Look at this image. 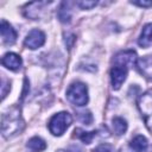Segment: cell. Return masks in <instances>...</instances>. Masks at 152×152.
Returning a JSON list of instances; mask_svg holds the SVG:
<instances>
[{"label":"cell","instance_id":"1","mask_svg":"<svg viewBox=\"0 0 152 152\" xmlns=\"http://www.w3.org/2000/svg\"><path fill=\"white\" fill-rule=\"evenodd\" d=\"M137 53L133 50H125L118 52L113 58V66L110 69V82L114 90L120 89L125 82L128 69L137 64Z\"/></svg>","mask_w":152,"mask_h":152},{"label":"cell","instance_id":"2","mask_svg":"<svg viewBox=\"0 0 152 152\" xmlns=\"http://www.w3.org/2000/svg\"><path fill=\"white\" fill-rule=\"evenodd\" d=\"M24 128V120L20 115V109L15 106L8 108L1 118V133L4 138L8 139L18 133H20Z\"/></svg>","mask_w":152,"mask_h":152},{"label":"cell","instance_id":"3","mask_svg":"<svg viewBox=\"0 0 152 152\" xmlns=\"http://www.w3.org/2000/svg\"><path fill=\"white\" fill-rule=\"evenodd\" d=\"M66 99L70 103L82 107L88 102V89L87 86L82 82H74L69 86L66 90Z\"/></svg>","mask_w":152,"mask_h":152},{"label":"cell","instance_id":"4","mask_svg":"<svg viewBox=\"0 0 152 152\" xmlns=\"http://www.w3.org/2000/svg\"><path fill=\"white\" fill-rule=\"evenodd\" d=\"M71 122H72V118L68 112H59L50 119L49 131L52 135L59 137L68 129V127L71 125Z\"/></svg>","mask_w":152,"mask_h":152},{"label":"cell","instance_id":"5","mask_svg":"<svg viewBox=\"0 0 152 152\" xmlns=\"http://www.w3.org/2000/svg\"><path fill=\"white\" fill-rule=\"evenodd\" d=\"M138 108L147 129L152 133V90H147L138 99Z\"/></svg>","mask_w":152,"mask_h":152},{"label":"cell","instance_id":"6","mask_svg":"<svg viewBox=\"0 0 152 152\" xmlns=\"http://www.w3.org/2000/svg\"><path fill=\"white\" fill-rule=\"evenodd\" d=\"M45 43V33L38 28H34V30H31L25 40H24V44L27 49H31V50H34V49H38L40 48L43 44Z\"/></svg>","mask_w":152,"mask_h":152},{"label":"cell","instance_id":"7","mask_svg":"<svg viewBox=\"0 0 152 152\" xmlns=\"http://www.w3.org/2000/svg\"><path fill=\"white\" fill-rule=\"evenodd\" d=\"M0 32H1V38L4 44L6 45H12L15 43L17 40V32L6 21V20H1V25H0Z\"/></svg>","mask_w":152,"mask_h":152},{"label":"cell","instance_id":"8","mask_svg":"<svg viewBox=\"0 0 152 152\" xmlns=\"http://www.w3.org/2000/svg\"><path fill=\"white\" fill-rule=\"evenodd\" d=\"M1 63L5 68L10 69V70H13V71H17L20 69L23 62H21V58L20 56H18L17 53L14 52H7L2 56L1 58Z\"/></svg>","mask_w":152,"mask_h":152},{"label":"cell","instance_id":"9","mask_svg":"<svg viewBox=\"0 0 152 152\" xmlns=\"http://www.w3.org/2000/svg\"><path fill=\"white\" fill-rule=\"evenodd\" d=\"M48 5V2H42V1H36V2H30L28 5H26L25 10H24V14L27 18L31 19H38L40 17L42 11L44 10L43 6Z\"/></svg>","mask_w":152,"mask_h":152},{"label":"cell","instance_id":"10","mask_svg":"<svg viewBox=\"0 0 152 152\" xmlns=\"http://www.w3.org/2000/svg\"><path fill=\"white\" fill-rule=\"evenodd\" d=\"M137 66L146 78L152 80V55L151 56H145L140 59L137 61Z\"/></svg>","mask_w":152,"mask_h":152},{"label":"cell","instance_id":"11","mask_svg":"<svg viewBox=\"0 0 152 152\" xmlns=\"http://www.w3.org/2000/svg\"><path fill=\"white\" fill-rule=\"evenodd\" d=\"M138 44L141 48H148L150 45H152V23L146 24L142 27L138 39Z\"/></svg>","mask_w":152,"mask_h":152},{"label":"cell","instance_id":"12","mask_svg":"<svg viewBox=\"0 0 152 152\" xmlns=\"http://www.w3.org/2000/svg\"><path fill=\"white\" fill-rule=\"evenodd\" d=\"M71 4L70 2H62L59 8H58V12H57V15H58V19L59 21L62 23H69L70 19H71Z\"/></svg>","mask_w":152,"mask_h":152},{"label":"cell","instance_id":"13","mask_svg":"<svg viewBox=\"0 0 152 152\" xmlns=\"http://www.w3.org/2000/svg\"><path fill=\"white\" fill-rule=\"evenodd\" d=\"M26 146L31 152H42L46 148V142L39 137H33L27 141Z\"/></svg>","mask_w":152,"mask_h":152},{"label":"cell","instance_id":"14","mask_svg":"<svg viewBox=\"0 0 152 152\" xmlns=\"http://www.w3.org/2000/svg\"><path fill=\"white\" fill-rule=\"evenodd\" d=\"M129 145L134 152H145L147 148V139L144 135H137L131 140Z\"/></svg>","mask_w":152,"mask_h":152},{"label":"cell","instance_id":"15","mask_svg":"<svg viewBox=\"0 0 152 152\" xmlns=\"http://www.w3.org/2000/svg\"><path fill=\"white\" fill-rule=\"evenodd\" d=\"M112 127L116 135H122L127 131V121L121 116H115L112 121Z\"/></svg>","mask_w":152,"mask_h":152},{"label":"cell","instance_id":"16","mask_svg":"<svg viewBox=\"0 0 152 152\" xmlns=\"http://www.w3.org/2000/svg\"><path fill=\"white\" fill-rule=\"evenodd\" d=\"M74 135L77 138V139H80L82 142H84V144H90L91 141H93V139H94V137L96 135V132L95 131H91V132H87V131H83V129H81V128H76L75 131H74Z\"/></svg>","mask_w":152,"mask_h":152},{"label":"cell","instance_id":"17","mask_svg":"<svg viewBox=\"0 0 152 152\" xmlns=\"http://www.w3.org/2000/svg\"><path fill=\"white\" fill-rule=\"evenodd\" d=\"M75 5L81 7L82 10H90V8H93V7H95L97 5V1H94V0H82V1L75 2Z\"/></svg>","mask_w":152,"mask_h":152},{"label":"cell","instance_id":"18","mask_svg":"<svg viewBox=\"0 0 152 152\" xmlns=\"http://www.w3.org/2000/svg\"><path fill=\"white\" fill-rule=\"evenodd\" d=\"M78 119H80V121H82L86 125H90L91 121H93V116H91L90 112H82V113H80Z\"/></svg>","mask_w":152,"mask_h":152},{"label":"cell","instance_id":"19","mask_svg":"<svg viewBox=\"0 0 152 152\" xmlns=\"http://www.w3.org/2000/svg\"><path fill=\"white\" fill-rule=\"evenodd\" d=\"M94 152H113V146L109 144H101L94 150Z\"/></svg>","mask_w":152,"mask_h":152},{"label":"cell","instance_id":"20","mask_svg":"<svg viewBox=\"0 0 152 152\" xmlns=\"http://www.w3.org/2000/svg\"><path fill=\"white\" fill-rule=\"evenodd\" d=\"M131 4L133 5H137L139 7H152V1L151 0H134V1H131Z\"/></svg>","mask_w":152,"mask_h":152},{"label":"cell","instance_id":"21","mask_svg":"<svg viewBox=\"0 0 152 152\" xmlns=\"http://www.w3.org/2000/svg\"><path fill=\"white\" fill-rule=\"evenodd\" d=\"M6 82H7V80L2 76V80H1V97H2V100L6 97V94H7V90H6V88H7V86L10 84H6ZM10 87V86H8Z\"/></svg>","mask_w":152,"mask_h":152},{"label":"cell","instance_id":"22","mask_svg":"<svg viewBox=\"0 0 152 152\" xmlns=\"http://www.w3.org/2000/svg\"><path fill=\"white\" fill-rule=\"evenodd\" d=\"M56 152H83L81 148H78V147H76V146H72V147H70V148H66V150H58V151H56Z\"/></svg>","mask_w":152,"mask_h":152},{"label":"cell","instance_id":"23","mask_svg":"<svg viewBox=\"0 0 152 152\" xmlns=\"http://www.w3.org/2000/svg\"><path fill=\"white\" fill-rule=\"evenodd\" d=\"M121 152H129V151H127V150H125V151H121Z\"/></svg>","mask_w":152,"mask_h":152},{"label":"cell","instance_id":"24","mask_svg":"<svg viewBox=\"0 0 152 152\" xmlns=\"http://www.w3.org/2000/svg\"><path fill=\"white\" fill-rule=\"evenodd\" d=\"M151 152H152V148H151Z\"/></svg>","mask_w":152,"mask_h":152}]
</instances>
